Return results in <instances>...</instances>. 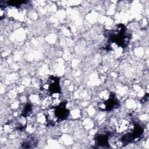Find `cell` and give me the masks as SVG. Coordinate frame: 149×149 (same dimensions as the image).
Wrapping results in <instances>:
<instances>
[{"label":"cell","instance_id":"1","mask_svg":"<svg viewBox=\"0 0 149 149\" xmlns=\"http://www.w3.org/2000/svg\"><path fill=\"white\" fill-rule=\"evenodd\" d=\"M107 37L111 44H115L119 47L125 48L128 45L130 36L127 33L126 27L122 24H118L112 30H109L107 33Z\"/></svg>","mask_w":149,"mask_h":149},{"label":"cell","instance_id":"2","mask_svg":"<svg viewBox=\"0 0 149 149\" xmlns=\"http://www.w3.org/2000/svg\"><path fill=\"white\" fill-rule=\"evenodd\" d=\"M69 113V110L66 108V102H60L57 105L51 106L46 111V122L48 125H54L66 119Z\"/></svg>","mask_w":149,"mask_h":149},{"label":"cell","instance_id":"3","mask_svg":"<svg viewBox=\"0 0 149 149\" xmlns=\"http://www.w3.org/2000/svg\"><path fill=\"white\" fill-rule=\"evenodd\" d=\"M119 101L113 93H110L107 99L98 104V108L102 111H110L119 106Z\"/></svg>","mask_w":149,"mask_h":149},{"label":"cell","instance_id":"4","mask_svg":"<svg viewBox=\"0 0 149 149\" xmlns=\"http://www.w3.org/2000/svg\"><path fill=\"white\" fill-rule=\"evenodd\" d=\"M37 143V141L33 137H30L26 140L22 144V147L23 148H33L34 147Z\"/></svg>","mask_w":149,"mask_h":149},{"label":"cell","instance_id":"5","mask_svg":"<svg viewBox=\"0 0 149 149\" xmlns=\"http://www.w3.org/2000/svg\"><path fill=\"white\" fill-rule=\"evenodd\" d=\"M31 111V107L30 106V105H29V104L26 105L23 110L22 116L25 118L27 117L30 114Z\"/></svg>","mask_w":149,"mask_h":149}]
</instances>
